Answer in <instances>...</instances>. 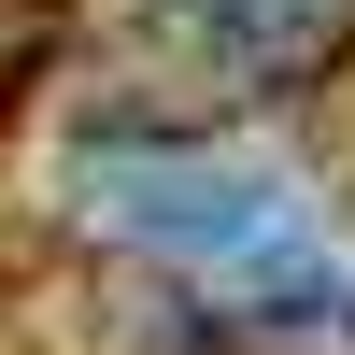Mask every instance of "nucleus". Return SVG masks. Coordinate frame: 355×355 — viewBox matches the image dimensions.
<instances>
[{"mask_svg":"<svg viewBox=\"0 0 355 355\" xmlns=\"http://www.w3.org/2000/svg\"><path fill=\"white\" fill-rule=\"evenodd\" d=\"M85 227L128 242L157 284L242 313V327H313V313L355 299V256L327 227V199L299 171L242 157L214 128H142V142H85Z\"/></svg>","mask_w":355,"mask_h":355,"instance_id":"obj_1","label":"nucleus"},{"mask_svg":"<svg viewBox=\"0 0 355 355\" xmlns=\"http://www.w3.org/2000/svg\"><path fill=\"white\" fill-rule=\"evenodd\" d=\"M171 57H185L214 100H256V85H299L355 43V0H142Z\"/></svg>","mask_w":355,"mask_h":355,"instance_id":"obj_2","label":"nucleus"}]
</instances>
